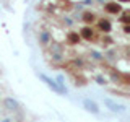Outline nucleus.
Segmentation results:
<instances>
[{"mask_svg": "<svg viewBox=\"0 0 130 122\" xmlns=\"http://www.w3.org/2000/svg\"><path fill=\"white\" fill-rule=\"evenodd\" d=\"M3 122H10V120H3Z\"/></svg>", "mask_w": 130, "mask_h": 122, "instance_id": "nucleus-5", "label": "nucleus"}, {"mask_svg": "<svg viewBox=\"0 0 130 122\" xmlns=\"http://www.w3.org/2000/svg\"><path fill=\"white\" fill-rule=\"evenodd\" d=\"M106 104H107V106H109V108H112V111H120V109H122V108H120V106H117V104H114V103H112V101H111V99H106Z\"/></svg>", "mask_w": 130, "mask_h": 122, "instance_id": "nucleus-3", "label": "nucleus"}, {"mask_svg": "<svg viewBox=\"0 0 130 122\" xmlns=\"http://www.w3.org/2000/svg\"><path fill=\"white\" fill-rule=\"evenodd\" d=\"M41 78H42L44 81H46V83L49 85V86H51L52 89H54V91H57V93H65L67 91V89H63V88H60V86H57V83L55 81H52V80H49L47 77H44V75H41Z\"/></svg>", "mask_w": 130, "mask_h": 122, "instance_id": "nucleus-1", "label": "nucleus"}, {"mask_svg": "<svg viewBox=\"0 0 130 122\" xmlns=\"http://www.w3.org/2000/svg\"><path fill=\"white\" fill-rule=\"evenodd\" d=\"M83 104H85V108H86L89 112H93V114H99V109H98V106L93 103V101L85 99V101H83Z\"/></svg>", "mask_w": 130, "mask_h": 122, "instance_id": "nucleus-2", "label": "nucleus"}, {"mask_svg": "<svg viewBox=\"0 0 130 122\" xmlns=\"http://www.w3.org/2000/svg\"><path fill=\"white\" fill-rule=\"evenodd\" d=\"M5 104L10 108V111H15V109H16V103L13 99H5Z\"/></svg>", "mask_w": 130, "mask_h": 122, "instance_id": "nucleus-4", "label": "nucleus"}]
</instances>
